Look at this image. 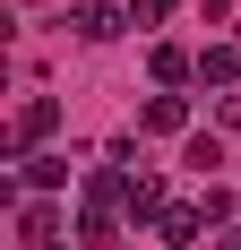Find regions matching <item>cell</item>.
Returning a JSON list of instances; mask_svg holds the SVG:
<instances>
[{"instance_id": "obj_11", "label": "cell", "mask_w": 241, "mask_h": 250, "mask_svg": "<svg viewBox=\"0 0 241 250\" xmlns=\"http://www.w3.org/2000/svg\"><path fill=\"white\" fill-rule=\"evenodd\" d=\"M190 164H198V173H216V164H224V138H207V129H198V138H190Z\"/></svg>"}, {"instance_id": "obj_7", "label": "cell", "mask_w": 241, "mask_h": 250, "mask_svg": "<svg viewBox=\"0 0 241 250\" xmlns=\"http://www.w3.org/2000/svg\"><path fill=\"white\" fill-rule=\"evenodd\" d=\"M198 78H207V86H233L241 78V43H207L198 52Z\"/></svg>"}, {"instance_id": "obj_9", "label": "cell", "mask_w": 241, "mask_h": 250, "mask_svg": "<svg viewBox=\"0 0 241 250\" xmlns=\"http://www.w3.org/2000/svg\"><path fill=\"white\" fill-rule=\"evenodd\" d=\"M18 233H26V250H35V242H60V216H52V207H26Z\"/></svg>"}, {"instance_id": "obj_13", "label": "cell", "mask_w": 241, "mask_h": 250, "mask_svg": "<svg viewBox=\"0 0 241 250\" xmlns=\"http://www.w3.org/2000/svg\"><path fill=\"white\" fill-rule=\"evenodd\" d=\"M35 250H60V242H35Z\"/></svg>"}, {"instance_id": "obj_12", "label": "cell", "mask_w": 241, "mask_h": 250, "mask_svg": "<svg viewBox=\"0 0 241 250\" xmlns=\"http://www.w3.org/2000/svg\"><path fill=\"white\" fill-rule=\"evenodd\" d=\"M216 250H241V225H224V242H216Z\"/></svg>"}, {"instance_id": "obj_8", "label": "cell", "mask_w": 241, "mask_h": 250, "mask_svg": "<svg viewBox=\"0 0 241 250\" xmlns=\"http://www.w3.org/2000/svg\"><path fill=\"white\" fill-rule=\"evenodd\" d=\"M18 181H26V190H60V181H69V155H26Z\"/></svg>"}, {"instance_id": "obj_5", "label": "cell", "mask_w": 241, "mask_h": 250, "mask_svg": "<svg viewBox=\"0 0 241 250\" xmlns=\"http://www.w3.org/2000/svg\"><path fill=\"white\" fill-rule=\"evenodd\" d=\"M138 129H155V138H198V129H190V104H181V95H146Z\"/></svg>"}, {"instance_id": "obj_2", "label": "cell", "mask_w": 241, "mask_h": 250, "mask_svg": "<svg viewBox=\"0 0 241 250\" xmlns=\"http://www.w3.org/2000/svg\"><path fill=\"white\" fill-rule=\"evenodd\" d=\"M120 26H129V9H112V0H78V9H69V35H78V43H112Z\"/></svg>"}, {"instance_id": "obj_6", "label": "cell", "mask_w": 241, "mask_h": 250, "mask_svg": "<svg viewBox=\"0 0 241 250\" xmlns=\"http://www.w3.org/2000/svg\"><path fill=\"white\" fill-rule=\"evenodd\" d=\"M146 69H155V86L172 95V86H190V78H198V52H181V43H155V52H146Z\"/></svg>"}, {"instance_id": "obj_10", "label": "cell", "mask_w": 241, "mask_h": 250, "mask_svg": "<svg viewBox=\"0 0 241 250\" xmlns=\"http://www.w3.org/2000/svg\"><path fill=\"white\" fill-rule=\"evenodd\" d=\"M172 9H181V0H129V26H164Z\"/></svg>"}, {"instance_id": "obj_1", "label": "cell", "mask_w": 241, "mask_h": 250, "mask_svg": "<svg viewBox=\"0 0 241 250\" xmlns=\"http://www.w3.org/2000/svg\"><path fill=\"white\" fill-rule=\"evenodd\" d=\"M52 129H60V104H52V95H26V104H18V121H9V164H26Z\"/></svg>"}, {"instance_id": "obj_4", "label": "cell", "mask_w": 241, "mask_h": 250, "mask_svg": "<svg viewBox=\"0 0 241 250\" xmlns=\"http://www.w3.org/2000/svg\"><path fill=\"white\" fill-rule=\"evenodd\" d=\"M164 181H155V173H129V199H120V216H129V225H164Z\"/></svg>"}, {"instance_id": "obj_3", "label": "cell", "mask_w": 241, "mask_h": 250, "mask_svg": "<svg viewBox=\"0 0 241 250\" xmlns=\"http://www.w3.org/2000/svg\"><path fill=\"white\" fill-rule=\"evenodd\" d=\"M207 225H216V216H207L198 199H181V207H164V225H155V233H164L172 250H198V242H207Z\"/></svg>"}]
</instances>
